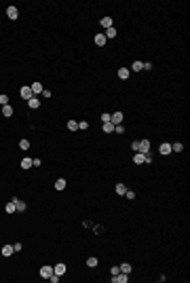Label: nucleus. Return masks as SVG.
Here are the masks:
<instances>
[{"label": "nucleus", "mask_w": 190, "mask_h": 283, "mask_svg": "<svg viewBox=\"0 0 190 283\" xmlns=\"http://www.w3.org/2000/svg\"><path fill=\"white\" fill-rule=\"evenodd\" d=\"M129 74H131L129 68H120V70H119V78H120V81H127V78H129Z\"/></svg>", "instance_id": "2eb2a0df"}, {"label": "nucleus", "mask_w": 190, "mask_h": 283, "mask_svg": "<svg viewBox=\"0 0 190 283\" xmlns=\"http://www.w3.org/2000/svg\"><path fill=\"white\" fill-rule=\"evenodd\" d=\"M125 197H127V199H135V192L127 188V192H125Z\"/></svg>", "instance_id": "2f4dec72"}, {"label": "nucleus", "mask_w": 190, "mask_h": 283, "mask_svg": "<svg viewBox=\"0 0 190 283\" xmlns=\"http://www.w3.org/2000/svg\"><path fill=\"white\" fill-rule=\"evenodd\" d=\"M127 279H129V277H127V272H116V275L112 277V283H125Z\"/></svg>", "instance_id": "f03ea898"}, {"label": "nucleus", "mask_w": 190, "mask_h": 283, "mask_svg": "<svg viewBox=\"0 0 190 283\" xmlns=\"http://www.w3.org/2000/svg\"><path fill=\"white\" fill-rule=\"evenodd\" d=\"M131 70H133V72H140V70H144V63H142V61H133Z\"/></svg>", "instance_id": "b1692460"}, {"label": "nucleus", "mask_w": 190, "mask_h": 283, "mask_svg": "<svg viewBox=\"0 0 190 283\" xmlns=\"http://www.w3.org/2000/svg\"><path fill=\"white\" fill-rule=\"evenodd\" d=\"M28 108H32V110H36V108H40V99H38L36 95H32V97L28 99Z\"/></svg>", "instance_id": "20e7f679"}, {"label": "nucleus", "mask_w": 190, "mask_h": 283, "mask_svg": "<svg viewBox=\"0 0 190 283\" xmlns=\"http://www.w3.org/2000/svg\"><path fill=\"white\" fill-rule=\"evenodd\" d=\"M110 272H112V275H116V272H120V268H119V266H112V268H110Z\"/></svg>", "instance_id": "c9c22d12"}, {"label": "nucleus", "mask_w": 190, "mask_h": 283, "mask_svg": "<svg viewBox=\"0 0 190 283\" xmlns=\"http://www.w3.org/2000/svg\"><path fill=\"white\" fill-rule=\"evenodd\" d=\"M66 271H68V268H66V264H61V262L53 266V272H55V275H59V277H61V275H66Z\"/></svg>", "instance_id": "6e6552de"}, {"label": "nucleus", "mask_w": 190, "mask_h": 283, "mask_svg": "<svg viewBox=\"0 0 190 283\" xmlns=\"http://www.w3.org/2000/svg\"><path fill=\"white\" fill-rule=\"evenodd\" d=\"M68 129L76 131V129H78V123H76V120H68Z\"/></svg>", "instance_id": "cd10ccee"}, {"label": "nucleus", "mask_w": 190, "mask_h": 283, "mask_svg": "<svg viewBox=\"0 0 190 283\" xmlns=\"http://www.w3.org/2000/svg\"><path fill=\"white\" fill-rule=\"evenodd\" d=\"M2 116H13V106H9V104H6V106H2Z\"/></svg>", "instance_id": "f3484780"}, {"label": "nucleus", "mask_w": 190, "mask_h": 283, "mask_svg": "<svg viewBox=\"0 0 190 283\" xmlns=\"http://www.w3.org/2000/svg\"><path fill=\"white\" fill-rule=\"evenodd\" d=\"M30 89H32V93H34V95H38V93H42V91H45L42 83H34V85H30Z\"/></svg>", "instance_id": "f8f14e48"}, {"label": "nucleus", "mask_w": 190, "mask_h": 283, "mask_svg": "<svg viewBox=\"0 0 190 283\" xmlns=\"http://www.w3.org/2000/svg\"><path fill=\"white\" fill-rule=\"evenodd\" d=\"M4 211H6V213H15V211H17V207H15V203H13V201H9V203H6Z\"/></svg>", "instance_id": "6ab92c4d"}, {"label": "nucleus", "mask_w": 190, "mask_h": 283, "mask_svg": "<svg viewBox=\"0 0 190 283\" xmlns=\"http://www.w3.org/2000/svg\"><path fill=\"white\" fill-rule=\"evenodd\" d=\"M19 148H21V150H28V148H30V142H28V140H21V142H19Z\"/></svg>", "instance_id": "c85d7f7f"}, {"label": "nucleus", "mask_w": 190, "mask_h": 283, "mask_svg": "<svg viewBox=\"0 0 190 283\" xmlns=\"http://www.w3.org/2000/svg\"><path fill=\"white\" fill-rule=\"evenodd\" d=\"M6 104H9V95H0V106H6Z\"/></svg>", "instance_id": "c756f323"}, {"label": "nucleus", "mask_w": 190, "mask_h": 283, "mask_svg": "<svg viewBox=\"0 0 190 283\" xmlns=\"http://www.w3.org/2000/svg\"><path fill=\"white\" fill-rule=\"evenodd\" d=\"M93 40H95V45H97V47H104V45L108 42V40H106V36H104V34H97V36L93 38Z\"/></svg>", "instance_id": "dca6fc26"}, {"label": "nucleus", "mask_w": 190, "mask_h": 283, "mask_svg": "<svg viewBox=\"0 0 190 283\" xmlns=\"http://www.w3.org/2000/svg\"><path fill=\"white\" fill-rule=\"evenodd\" d=\"M104 36H106V40H108V38H114V36H116V30H114V28H108Z\"/></svg>", "instance_id": "393cba45"}, {"label": "nucleus", "mask_w": 190, "mask_h": 283, "mask_svg": "<svg viewBox=\"0 0 190 283\" xmlns=\"http://www.w3.org/2000/svg\"><path fill=\"white\" fill-rule=\"evenodd\" d=\"M158 152L161 154H171V144H169V142H163V144L158 146Z\"/></svg>", "instance_id": "423d86ee"}, {"label": "nucleus", "mask_w": 190, "mask_h": 283, "mask_svg": "<svg viewBox=\"0 0 190 283\" xmlns=\"http://www.w3.org/2000/svg\"><path fill=\"white\" fill-rule=\"evenodd\" d=\"M51 275H53V268H51V266H42V268H40V277H42V279H49Z\"/></svg>", "instance_id": "ddd939ff"}, {"label": "nucleus", "mask_w": 190, "mask_h": 283, "mask_svg": "<svg viewBox=\"0 0 190 283\" xmlns=\"http://www.w3.org/2000/svg\"><path fill=\"white\" fill-rule=\"evenodd\" d=\"M137 152H144V154L150 152V140H140V144H137Z\"/></svg>", "instance_id": "f257e3e1"}, {"label": "nucleus", "mask_w": 190, "mask_h": 283, "mask_svg": "<svg viewBox=\"0 0 190 283\" xmlns=\"http://www.w3.org/2000/svg\"><path fill=\"white\" fill-rule=\"evenodd\" d=\"M66 186H68V184H66V180H63V177H59V180L55 182V190H66Z\"/></svg>", "instance_id": "a211bd4d"}, {"label": "nucleus", "mask_w": 190, "mask_h": 283, "mask_svg": "<svg viewBox=\"0 0 190 283\" xmlns=\"http://www.w3.org/2000/svg\"><path fill=\"white\" fill-rule=\"evenodd\" d=\"M101 129H104V133H112V131H114V125H112V123H104Z\"/></svg>", "instance_id": "5701e85b"}, {"label": "nucleus", "mask_w": 190, "mask_h": 283, "mask_svg": "<svg viewBox=\"0 0 190 283\" xmlns=\"http://www.w3.org/2000/svg\"><path fill=\"white\" fill-rule=\"evenodd\" d=\"M116 192H119V194H125V192H127V186H125L123 182H119V184H116Z\"/></svg>", "instance_id": "a878e982"}, {"label": "nucleus", "mask_w": 190, "mask_h": 283, "mask_svg": "<svg viewBox=\"0 0 190 283\" xmlns=\"http://www.w3.org/2000/svg\"><path fill=\"white\" fill-rule=\"evenodd\" d=\"M6 17H9V19H17V17H19L17 7H6Z\"/></svg>", "instance_id": "7ed1b4c3"}, {"label": "nucleus", "mask_w": 190, "mask_h": 283, "mask_svg": "<svg viewBox=\"0 0 190 283\" xmlns=\"http://www.w3.org/2000/svg\"><path fill=\"white\" fill-rule=\"evenodd\" d=\"M13 249H15V251H21V243H13Z\"/></svg>", "instance_id": "f704fd0d"}, {"label": "nucleus", "mask_w": 190, "mask_h": 283, "mask_svg": "<svg viewBox=\"0 0 190 283\" xmlns=\"http://www.w3.org/2000/svg\"><path fill=\"white\" fill-rule=\"evenodd\" d=\"M13 254H15L13 245H2V256H4V258H9V256H13Z\"/></svg>", "instance_id": "4468645a"}, {"label": "nucleus", "mask_w": 190, "mask_h": 283, "mask_svg": "<svg viewBox=\"0 0 190 283\" xmlns=\"http://www.w3.org/2000/svg\"><path fill=\"white\" fill-rule=\"evenodd\" d=\"M30 167H34V159H30V156L21 159V169H30Z\"/></svg>", "instance_id": "9b49d317"}, {"label": "nucleus", "mask_w": 190, "mask_h": 283, "mask_svg": "<svg viewBox=\"0 0 190 283\" xmlns=\"http://www.w3.org/2000/svg\"><path fill=\"white\" fill-rule=\"evenodd\" d=\"M19 95H21V97H24L25 102H28V99H30V97H32V89H30V87H21V91H19Z\"/></svg>", "instance_id": "0eeeda50"}, {"label": "nucleus", "mask_w": 190, "mask_h": 283, "mask_svg": "<svg viewBox=\"0 0 190 283\" xmlns=\"http://www.w3.org/2000/svg\"><path fill=\"white\" fill-rule=\"evenodd\" d=\"M182 150H184V144H179V142L171 144V152H182Z\"/></svg>", "instance_id": "4be33fe9"}, {"label": "nucleus", "mask_w": 190, "mask_h": 283, "mask_svg": "<svg viewBox=\"0 0 190 283\" xmlns=\"http://www.w3.org/2000/svg\"><path fill=\"white\" fill-rule=\"evenodd\" d=\"M13 203H15V207H17V211H25V207H28V205H25V201L17 199V197L13 199Z\"/></svg>", "instance_id": "9d476101"}, {"label": "nucleus", "mask_w": 190, "mask_h": 283, "mask_svg": "<svg viewBox=\"0 0 190 283\" xmlns=\"http://www.w3.org/2000/svg\"><path fill=\"white\" fill-rule=\"evenodd\" d=\"M114 131H116V133H125V127H123V125H114Z\"/></svg>", "instance_id": "473e14b6"}, {"label": "nucleus", "mask_w": 190, "mask_h": 283, "mask_svg": "<svg viewBox=\"0 0 190 283\" xmlns=\"http://www.w3.org/2000/svg\"><path fill=\"white\" fill-rule=\"evenodd\" d=\"M110 116H112V114H108V112H104V114H101V123H110Z\"/></svg>", "instance_id": "7c9ffc66"}, {"label": "nucleus", "mask_w": 190, "mask_h": 283, "mask_svg": "<svg viewBox=\"0 0 190 283\" xmlns=\"http://www.w3.org/2000/svg\"><path fill=\"white\" fill-rule=\"evenodd\" d=\"M87 127H89V123H87V120H83V123H78V129H87Z\"/></svg>", "instance_id": "72a5a7b5"}, {"label": "nucleus", "mask_w": 190, "mask_h": 283, "mask_svg": "<svg viewBox=\"0 0 190 283\" xmlns=\"http://www.w3.org/2000/svg\"><path fill=\"white\" fill-rule=\"evenodd\" d=\"M133 163H135V165H142V163H146V154H144V152H135V156H133Z\"/></svg>", "instance_id": "1a4fd4ad"}, {"label": "nucleus", "mask_w": 190, "mask_h": 283, "mask_svg": "<svg viewBox=\"0 0 190 283\" xmlns=\"http://www.w3.org/2000/svg\"><path fill=\"white\" fill-rule=\"evenodd\" d=\"M97 264H99V260L95 258V256H91V258H87V266H91V268H95Z\"/></svg>", "instance_id": "412c9836"}, {"label": "nucleus", "mask_w": 190, "mask_h": 283, "mask_svg": "<svg viewBox=\"0 0 190 283\" xmlns=\"http://www.w3.org/2000/svg\"><path fill=\"white\" fill-rule=\"evenodd\" d=\"M99 24H101V28H106V30H108V28H112V17H104Z\"/></svg>", "instance_id": "aec40b11"}, {"label": "nucleus", "mask_w": 190, "mask_h": 283, "mask_svg": "<svg viewBox=\"0 0 190 283\" xmlns=\"http://www.w3.org/2000/svg\"><path fill=\"white\" fill-rule=\"evenodd\" d=\"M120 272H127V275H129V272H131V264L123 262V264H120Z\"/></svg>", "instance_id": "bb28decb"}, {"label": "nucleus", "mask_w": 190, "mask_h": 283, "mask_svg": "<svg viewBox=\"0 0 190 283\" xmlns=\"http://www.w3.org/2000/svg\"><path fill=\"white\" fill-rule=\"evenodd\" d=\"M123 112H114V114H112V116H110V123H112V125H120V123H123Z\"/></svg>", "instance_id": "39448f33"}]
</instances>
